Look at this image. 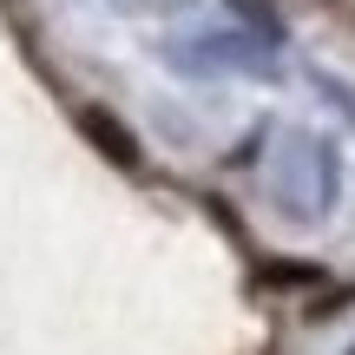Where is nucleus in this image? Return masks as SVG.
I'll use <instances>...</instances> for the list:
<instances>
[{
    "instance_id": "obj_1",
    "label": "nucleus",
    "mask_w": 355,
    "mask_h": 355,
    "mask_svg": "<svg viewBox=\"0 0 355 355\" xmlns=\"http://www.w3.org/2000/svg\"><path fill=\"white\" fill-rule=\"evenodd\" d=\"M79 132H86V139L99 145V152L112 158V165H125V171L139 165V139H132V132L119 125L112 112H99V105H86V112H79Z\"/></svg>"
}]
</instances>
